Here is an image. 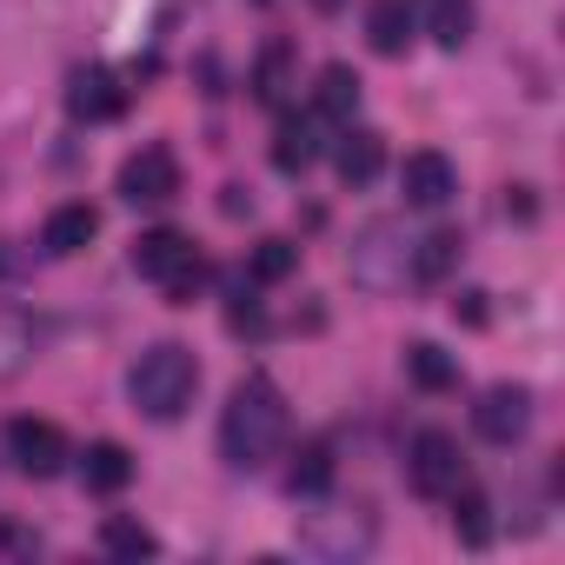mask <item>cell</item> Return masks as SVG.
Listing matches in <instances>:
<instances>
[{"label": "cell", "mask_w": 565, "mask_h": 565, "mask_svg": "<svg viewBox=\"0 0 565 565\" xmlns=\"http://www.w3.org/2000/svg\"><path fill=\"white\" fill-rule=\"evenodd\" d=\"M279 446H287V393L266 373H246L220 413V459L233 472H259Z\"/></svg>", "instance_id": "6da1fadb"}, {"label": "cell", "mask_w": 565, "mask_h": 565, "mask_svg": "<svg viewBox=\"0 0 565 565\" xmlns=\"http://www.w3.org/2000/svg\"><path fill=\"white\" fill-rule=\"evenodd\" d=\"M127 393H134V406L147 413V419H180L186 406H193V393H200V360L180 347V340H160V347H147L140 353V366L127 373Z\"/></svg>", "instance_id": "7a4b0ae2"}, {"label": "cell", "mask_w": 565, "mask_h": 565, "mask_svg": "<svg viewBox=\"0 0 565 565\" xmlns=\"http://www.w3.org/2000/svg\"><path fill=\"white\" fill-rule=\"evenodd\" d=\"M134 266H140V279H153V287L173 294V300H193V294L206 287V259L193 253V239H186L180 226L140 233V239H134Z\"/></svg>", "instance_id": "3957f363"}, {"label": "cell", "mask_w": 565, "mask_h": 565, "mask_svg": "<svg viewBox=\"0 0 565 565\" xmlns=\"http://www.w3.org/2000/svg\"><path fill=\"white\" fill-rule=\"evenodd\" d=\"M347 266H353V287H366V294H393V287H406V279H413V239H406V226H393V220L360 226Z\"/></svg>", "instance_id": "277c9868"}, {"label": "cell", "mask_w": 565, "mask_h": 565, "mask_svg": "<svg viewBox=\"0 0 565 565\" xmlns=\"http://www.w3.org/2000/svg\"><path fill=\"white\" fill-rule=\"evenodd\" d=\"M300 552L327 558V565H353L360 552H373V512L366 505H320V512H300Z\"/></svg>", "instance_id": "5b68a950"}, {"label": "cell", "mask_w": 565, "mask_h": 565, "mask_svg": "<svg viewBox=\"0 0 565 565\" xmlns=\"http://www.w3.org/2000/svg\"><path fill=\"white\" fill-rule=\"evenodd\" d=\"M406 486H413L419 499H446V492H459V486H466V452H459V439L439 433V426L413 433V446H406Z\"/></svg>", "instance_id": "8992f818"}, {"label": "cell", "mask_w": 565, "mask_h": 565, "mask_svg": "<svg viewBox=\"0 0 565 565\" xmlns=\"http://www.w3.org/2000/svg\"><path fill=\"white\" fill-rule=\"evenodd\" d=\"M8 459L28 472V479H54L74 452H67V433L54 426V419H8Z\"/></svg>", "instance_id": "52a82bcc"}, {"label": "cell", "mask_w": 565, "mask_h": 565, "mask_svg": "<svg viewBox=\"0 0 565 565\" xmlns=\"http://www.w3.org/2000/svg\"><path fill=\"white\" fill-rule=\"evenodd\" d=\"M180 193V160L167 147H140L120 160V200L127 206H167Z\"/></svg>", "instance_id": "ba28073f"}, {"label": "cell", "mask_w": 565, "mask_h": 565, "mask_svg": "<svg viewBox=\"0 0 565 565\" xmlns=\"http://www.w3.org/2000/svg\"><path fill=\"white\" fill-rule=\"evenodd\" d=\"M399 193H406V206H419V213H439V206H452V193H459V167L446 160V153H406V167H399Z\"/></svg>", "instance_id": "9c48e42d"}, {"label": "cell", "mask_w": 565, "mask_h": 565, "mask_svg": "<svg viewBox=\"0 0 565 565\" xmlns=\"http://www.w3.org/2000/svg\"><path fill=\"white\" fill-rule=\"evenodd\" d=\"M472 426H479V439H492V446H519L525 426H532V393H525V386H486L479 406H472Z\"/></svg>", "instance_id": "30bf717a"}, {"label": "cell", "mask_w": 565, "mask_h": 565, "mask_svg": "<svg viewBox=\"0 0 565 565\" xmlns=\"http://www.w3.org/2000/svg\"><path fill=\"white\" fill-rule=\"evenodd\" d=\"M67 107H74V120H120L127 114V87H120V74L114 67H81L74 74V87H67Z\"/></svg>", "instance_id": "8fae6325"}, {"label": "cell", "mask_w": 565, "mask_h": 565, "mask_svg": "<svg viewBox=\"0 0 565 565\" xmlns=\"http://www.w3.org/2000/svg\"><path fill=\"white\" fill-rule=\"evenodd\" d=\"M127 479H134V452H127L120 439H94V446L81 452V486H87V492L114 499V492H127Z\"/></svg>", "instance_id": "7c38bea8"}, {"label": "cell", "mask_w": 565, "mask_h": 565, "mask_svg": "<svg viewBox=\"0 0 565 565\" xmlns=\"http://www.w3.org/2000/svg\"><path fill=\"white\" fill-rule=\"evenodd\" d=\"M320 120L313 114H287V120H279V134H273V167L279 173H307L313 160H320Z\"/></svg>", "instance_id": "4fadbf2b"}, {"label": "cell", "mask_w": 565, "mask_h": 565, "mask_svg": "<svg viewBox=\"0 0 565 565\" xmlns=\"http://www.w3.org/2000/svg\"><path fill=\"white\" fill-rule=\"evenodd\" d=\"M94 233H100V213H94L87 200H67V206H54V213H47V226H41V246H47L54 259H67V253H81Z\"/></svg>", "instance_id": "5bb4252c"}, {"label": "cell", "mask_w": 565, "mask_h": 565, "mask_svg": "<svg viewBox=\"0 0 565 565\" xmlns=\"http://www.w3.org/2000/svg\"><path fill=\"white\" fill-rule=\"evenodd\" d=\"M333 167H340V180H347V186H366V180H380V167H386V147H380V134H366V127H347V134L333 140Z\"/></svg>", "instance_id": "9a60e30c"}, {"label": "cell", "mask_w": 565, "mask_h": 565, "mask_svg": "<svg viewBox=\"0 0 565 565\" xmlns=\"http://www.w3.org/2000/svg\"><path fill=\"white\" fill-rule=\"evenodd\" d=\"M34 353H41V327L28 313H14V307H0V386L21 380L34 366Z\"/></svg>", "instance_id": "2e32d148"}, {"label": "cell", "mask_w": 565, "mask_h": 565, "mask_svg": "<svg viewBox=\"0 0 565 565\" xmlns=\"http://www.w3.org/2000/svg\"><path fill=\"white\" fill-rule=\"evenodd\" d=\"M413 28H419V14L406 8V0H373L366 8V41H373V54H406L413 47Z\"/></svg>", "instance_id": "e0dca14e"}, {"label": "cell", "mask_w": 565, "mask_h": 565, "mask_svg": "<svg viewBox=\"0 0 565 565\" xmlns=\"http://www.w3.org/2000/svg\"><path fill=\"white\" fill-rule=\"evenodd\" d=\"M287 486H294V499H327L333 492V446L327 439H307L294 452V466H287Z\"/></svg>", "instance_id": "ac0fdd59"}, {"label": "cell", "mask_w": 565, "mask_h": 565, "mask_svg": "<svg viewBox=\"0 0 565 565\" xmlns=\"http://www.w3.org/2000/svg\"><path fill=\"white\" fill-rule=\"evenodd\" d=\"M413 14H426V34L439 47H466V34H472V0H419Z\"/></svg>", "instance_id": "d6986e66"}, {"label": "cell", "mask_w": 565, "mask_h": 565, "mask_svg": "<svg viewBox=\"0 0 565 565\" xmlns=\"http://www.w3.org/2000/svg\"><path fill=\"white\" fill-rule=\"evenodd\" d=\"M406 380H413L419 393H446V386H459V366H452L433 340H413V347H406Z\"/></svg>", "instance_id": "ffe728a7"}, {"label": "cell", "mask_w": 565, "mask_h": 565, "mask_svg": "<svg viewBox=\"0 0 565 565\" xmlns=\"http://www.w3.org/2000/svg\"><path fill=\"white\" fill-rule=\"evenodd\" d=\"M294 266H300V246L294 239H259L253 259H246V279H253V287H279Z\"/></svg>", "instance_id": "44dd1931"}, {"label": "cell", "mask_w": 565, "mask_h": 565, "mask_svg": "<svg viewBox=\"0 0 565 565\" xmlns=\"http://www.w3.org/2000/svg\"><path fill=\"white\" fill-rule=\"evenodd\" d=\"M287 74H294V47L273 41V47L259 54V67H253V94H259L266 107H279V100H287Z\"/></svg>", "instance_id": "7402d4cb"}, {"label": "cell", "mask_w": 565, "mask_h": 565, "mask_svg": "<svg viewBox=\"0 0 565 565\" xmlns=\"http://www.w3.org/2000/svg\"><path fill=\"white\" fill-rule=\"evenodd\" d=\"M320 114L327 120H353L360 114V74L353 67H327L320 74Z\"/></svg>", "instance_id": "603a6c76"}, {"label": "cell", "mask_w": 565, "mask_h": 565, "mask_svg": "<svg viewBox=\"0 0 565 565\" xmlns=\"http://www.w3.org/2000/svg\"><path fill=\"white\" fill-rule=\"evenodd\" d=\"M446 499H452V532H459L466 545H486V539H492V519H486L492 505H486V492L459 486V492H446Z\"/></svg>", "instance_id": "cb8c5ba5"}, {"label": "cell", "mask_w": 565, "mask_h": 565, "mask_svg": "<svg viewBox=\"0 0 565 565\" xmlns=\"http://www.w3.org/2000/svg\"><path fill=\"white\" fill-rule=\"evenodd\" d=\"M100 545H107L114 558H147V552H160V539H153L140 519H127V512H114V519L100 525Z\"/></svg>", "instance_id": "d4e9b609"}, {"label": "cell", "mask_w": 565, "mask_h": 565, "mask_svg": "<svg viewBox=\"0 0 565 565\" xmlns=\"http://www.w3.org/2000/svg\"><path fill=\"white\" fill-rule=\"evenodd\" d=\"M459 259V233H426L413 239V279H446Z\"/></svg>", "instance_id": "484cf974"}, {"label": "cell", "mask_w": 565, "mask_h": 565, "mask_svg": "<svg viewBox=\"0 0 565 565\" xmlns=\"http://www.w3.org/2000/svg\"><path fill=\"white\" fill-rule=\"evenodd\" d=\"M34 552H41V532H34V525L0 519V565H28Z\"/></svg>", "instance_id": "4316f807"}, {"label": "cell", "mask_w": 565, "mask_h": 565, "mask_svg": "<svg viewBox=\"0 0 565 565\" xmlns=\"http://www.w3.org/2000/svg\"><path fill=\"white\" fill-rule=\"evenodd\" d=\"M479 300H486V294H459V307H452V313H459L466 327H479V320H486V307H479Z\"/></svg>", "instance_id": "83f0119b"}, {"label": "cell", "mask_w": 565, "mask_h": 565, "mask_svg": "<svg viewBox=\"0 0 565 565\" xmlns=\"http://www.w3.org/2000/svg\"><path fill=\"white\" fill-rule=\"evenodd\" d=\"M313 8H327V14H333V8H340V0H313Z\"/></svg>", "instance_id": "f1b7e54d"}]
</instances>
